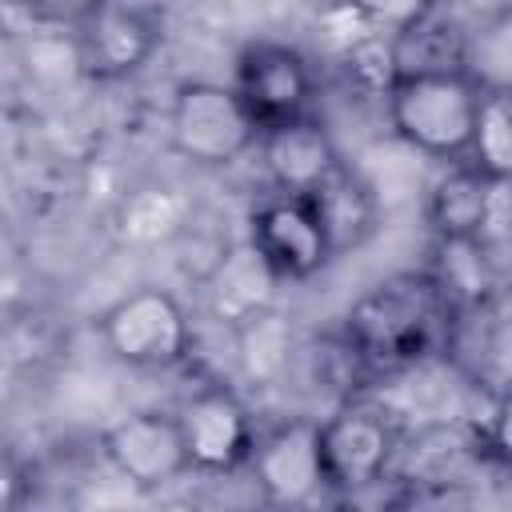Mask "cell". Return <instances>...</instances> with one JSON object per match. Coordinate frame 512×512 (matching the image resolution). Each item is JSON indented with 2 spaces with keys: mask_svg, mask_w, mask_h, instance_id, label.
Returning <instances> with one entry per match:
<instances>
[{
  "mask_svg": "<svg viewBox=\"0 0 512 512\" xmlns=\"http://www.w3.org/2000/svg\"><path fill=\"white\" fill-rule=\"evenodd\" d=\"M456 304L444 284L424 272H396L372 284L344 312L340 336L372 372H404L440 352Z\"/></svg>",
  "mask_w": 512,
  "mask_h": 512,
  "instance_id": "1",
  "label": "cell"
},
{
  "mask_svg": "<svg viewBox=\"0 0 512 512\" xmlns=\"http://www.w3.org/2000/svg\"><path fill=\"white\" fill-rule=\"evenodd\" d=\"M480 100L484 92L468 72H404L384 108L392 132L408 148L452 164L472 152Z\"/></svg>",
  "mask_w": 512,
  "mask_h": 512,
  "instance_id": "2",
  "label": "cell"
},
{
  "mask_svg": "<svg viewBox=\"0 0 512 512\" xmlns=\"http://www.w3.org/2000/svg\"><path fill=\"white\" fill-rule=\"evenodd\" d=\"M260 120L232 84L188 80L168 108V144L196 168H228L260 140Z\"/></svg>",
  "mask_w": 512,
  "mask_h": 512,
  "instance_id": "3",
  "label": "cell"
},
{
  "mask_svg": "<svg viewBox=\"0 0 512 512\" xmlns=\"http://www.w3.org/2000/svg\"><path fill=\"white\" fill-rule=\"evenodd\" d=\"M100 336H104V348L120 364L144 368V372H164V368H176L188 360L192 320L172 292L136 288V292H124L112 308H104Z\"/></svg>",
  "mask_w": 512,
  "mask_h": 512,
  "instance_id": "4",
  "label": "cell"
},
{
  "mask_svg": "<svg viewBox=\"0 0 512 512\" xmlns=\"http://www.w3.org/2000/svg\"><path fill=\"white\" fill-rule=\"evenodd\" d=\"M160 40H164L160 16L128 0H96L72 24L76 68L100 84L136 76L156 56Z\"/></svg>",
  "mask_w": 512,
  "mask_h": 512,
  "instance_id": "5",
  "label": "cell"
},
{
  "mask_svg": "<svg viewBox=\"0 0 512 512\" xmlns=\"http://www.w3.org/2000/svg\"><path fill=\"white\" fill-rule=\"evenodd\" d=\"M320 452L328 488L352 496L388 480L400 456V432L384 408L368 400H348L320 424Z\"/></svg>",
  "mask_w": 512,
  "mask_h": 512,
  "instance_id": "6",
  "label": "cell"
},
{
  "mask_svg": "<svg viewBox=\"0 0 512 512\" xmlns=\"http://www.w3.org/2000/svg\"><path fill=\"white\" fill-rule=\"evenodd\" d=\"M100 456L128 488L140 492L168 488L184 472H192L180 416L160 408H140L112 420L100 436Z\"/></svg>",
  "mask_w": 512,
  "mask_h": 512,
  "instance_id": "7",
  "label": "cell"
},
{
  "mask_svg": "<svg viewBox=\"0 0 512 512\" xmlns=\"http://www.w3.org/2000/svg\"><path fill=\"white\" fill-rule=\"evenodd\" d=\"M232 88L252 108L260 128H268V124H280V120L308 112L316 76H312V64L300 48L280 44V40H252L236 56Z\"/></svg>",
  "mask_w": 512,
  "mask_h": 512,
  "instance_id": "8",
  "label": "cell"
},
{
  "mask_svg": "<svg viewBox=\"0 0 512 512\" xmlns=\"http://www.w3.org/2000/svg\"><path fill=\"white\" fill-rule=\"evenodd\" d=\"M248 240L284 284L312 280L320 268H328V260H336L312 204L288 192L268 196L248 216Z\"/></svg>",
  "mask_w": 512,
  "mask_h": 512,
  "instance_id": "9",
  "label": "cell"
},
{
  "mask_svg": "<svg viewBox=\"0 0 512 512\" xmlns=\"http://www.w3.org/2000/svg\"><path fill=\"white\" fill-rule=\"evenodd\" d=\"M256 488L272 504H308L328 488L324 452H320V420L292 416L256 436L248 460Z\"/></svg>",
  "mask_w": 512,
  "mask_h": 512,
  "instance_id": "10",
  "label": "cell"
},
{
  "mask_svg": "<svg viewBox=\"0 0 512 512\" xmlns=\"http://www.w3.org/2000/svg\"><path fill=\"white\" fill-rule=\"evenodd\" d=\"M180 428L188 444L192 472L204 476H232L252 460L256 448V428L244 408V400L232 388H204L188 396L180 408Z\"/></svg>",
  "mask_w": 512,
  "mask_h": 512,
  "instance_id": "11",
  "label": "cell"
},
{
  "mask_svg": "<svg viewBox=\"0 0 512 512\" xmlns=\"http://www.w3.org/2000/svg\"><path fill=\"white\" fill-rule=\"evenodd\" d=\"M256 156H260L268 184L288 196H308L316 184H324L344 164L332 132L308 112L268 124L256 140Z\"/></svg>",
  "mask_w": 512,
  "mask_h": 512,
  "instance_id": "12",
  "label": "cell"
},
{
  "mask_svg": "<svg viewBox=\"0 0 512 512\" xmlns=\"http://www.w3.org/2000/svg\"><path fill=\"white\" fill-rule=\"evenodd\" d=\"M284 280L268 268V260L252 248V240L244 236L240 244H228L224 256L212 264V272L204 276V296H208V312L236 328L240 320L264 312L276 304V288Z\"/></svg>",
  "mask_w": 512,
  "mask_h": 512,
  "instance_id": "13",
  "label": "cell"
},
{
  "mask_svg": "<svg viewBox=\"0 0 512 512\" xmlns=\"http://www.w3.org/2000/svg\"><path fill=\"white\" fill-rule=\"evenodd\" d=\"M500 180L476 168L472 160H452V168L428 192V224L436 240H480L492 224Z\"/></svg>",
  "mask_w": 512,
  "mask_h": 512,
  "instance_id": "14",
  "label": "cell"
},
{
  "mask_svg": "<svg viewBox=\"0 0 512 512\" xmlns=\"http://www.w3.org/2000/svg\"><path fill=\"white\" fill-rule=\"evenodd\" d=\"M332 244V256L364 248L380 228V196L376 188L348 164H340L324 184L304 196Z\"/></svg>",
  "mask_w": 512,
  "mask_h": 512,
  "instance_id": "15",
  "label": "cell"
},
{
  "mask_svg": "<svg viewBox=\"0 0 512 512\" xmlns=\"http://www.w3.org/2000/svg\"><path fill=\"white\" fill-rule=\"evenodd\" d=\"M192 220V204L180 188L168 184H140L116 204V236L132 248H152V244H172Z\"/></svg>",
  "mask_w": 512,
  "mask_h": 512,
  "instance_id": "16",
  "label": "cell"
},
{
  "mask_svg": "<svg viewBox=\"0 0 512 512\" xmlns=\"http://www.w3.org/2000/svg\"><path fill=\"white\" fill-rule=\"evenodd\" d=\"M232 336H236V364L252 384H276L292 368L296 332L276 304L240 320Z\"/></svg>",
  "mask_w": 512,
  "mask_h": 512,
  "instance_id": "17",
  "label": "cell"
},
{
  "mask_svg": "<svg viewBox=\"0 0 512 512\" xmlns=\"http://www.w3.org/2000/svg\"><path fill=\"white\" fill-rule=\"evenodd\" d=\"M400 52V76L404 72H464L468 56V32L440 12H428L420 24L396 36Z\"/></svg>",
  "mask_w": 512,
  "mask_h": 512,
  "instance_id": "18",
  "label": "cell"
},
{
  "mask_svg": "<svg viewBox=\"0 0 512 512\" xmlns=\"http://www.w3.org/2000/svg\"><path fill=\"white\" fill-rule=\"evenodd\" d=\"M464 72L480 84V92H508L512 88V0L488 12L468 32Z\"/></svg>",
  "mask_w": 512,
  "mask_h": 512,
  "instance_id": "19",
  "label": "cell"
},
{
  "mask_svg": "<svg viewBox=\"0 0 512 512\" xmlns=\"http://www.w3.org/2000/svg\"><path fill=\"white\" fill-rule=\"evenodd\" d=\"M332 68L340 72V80L348 84V92H356L364 100H388V92L400 80L396 36L376 32V36L360 40L356 48H348L340 60H332Z\"/></svg>",
  "mask_w": 512,
  "mask_h": 512,
  "instance_id": "20",
  "label": "cell"
},
{
  "mask_svg": "<svg viewBox=\"0 0 512 512\" xmlns=\"http://www.w3.org/2000/svg\"><path fill=\"white\" fill-rule=\"evenodd\" d=\"M468 160L496 180H512V88L484 92Z\"/></svg>",
  "mask_w": 512,
  "mask_h": 512,
  "instance_id": "21",
  "label": "cell"
},
{
  "mask_svg": "<svg viewBox=\"0 0 512 512\" xmlns=\"http://www.w3.org/2000/svg\"><path fill=\"white\" fill-rule=\"evenodd\" d=\"M312 28H316V40H320L328 60H340L348 48H356L360 40L380 32L356 0H328V4H320L316 16H312Z\"/></svg>",
  "mask_w": 512,
  "mask_h": 512,
  "instance_id": "22",
  "label": "cell"
},
{
  "mask_svg": "<svg viewBox=\"0 0 512 512\" xmlns=\"http://www.w3.org/2000/svg\"><path fill=\"white\" fill-rule=\"evenodd\" d=\"M364 12H368V20L380 28V32H388V36H400V32H408L412 24H420L428 12H436V0H356Z\"/></svg>",
  "mask_w": 512,
  "mask_h": 512,
  "instance_id": "23",
  "label": "cell"
},
{
  "mask_svg": "<svg viewBox=\"0 0 512 512\" xmlns=\"http://www.w3.org/2000/svg\"><path fill=\"white\" fill-rule=\"evenodd\" d=\"M488 456H496L512 472V384L496 396V408L488 420Z\"/></svg>",
  "mask_w": 512,
  "mask_h": 512,
  "instance_id": "24",
  "label": "cell"
},
{
  "mask_svg": "<svg viewBox=\"0 0 512 512\" xmlns=\"http://www.w3.org/2000/svg\"><path fill=\"white\" fill-rule=\"evenodd\" d=\"M12 4L40 24H76L96 0H12Z\"/></svg>",
  "mask_w": 512,
  "mask_h": 512,
  "instance_id": "25",
  "label": "cell"
}]
</instances>
